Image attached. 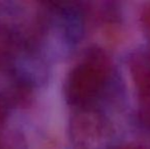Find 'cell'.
<instances>
[{"label": "cell", "instance_id": "1", "mask_svg": "<svg viewBox=\"0 0 150 149\" xmlns=\"http://www.w3.org/2000/svg\"><path fill=\"white\" fill-rule=\"evenodd\" d=\"M109 74L106 56L101 52L92 53L83 64L69 74L67 84V96L77 105L92 102L105 86Z\"/></svg>", "mask_w": 150, "mask_h": 149}, {"label": "cell", "instance_id": "2", "mask_svg": "<svg viewBox=\"0 0 150 149\" xmlns=\"http://www.w3.org/2000/svg\"><path fill=\"white\" fill-rule=\"evenodd\" d=\"M69 134L75 149H107L110 142L106 119L92 109H83L73 117Z\"/></svg>", "mask_w": 150, "mask_h": 149}, {"label": "cell", "instance_id": "3", "mask_svg": "<svg viewBox=\"0 0 150 149\" xmlns=\"http://www.w3.org/2000/svg\"><path fill=\"white\" fill-rule=\"evenodd\" d=\"M132 74L143 101H150V55L141 56L135 60Z\"/></svg>", "mask_w": 150, "mask_h": 149}, {"label": "cell", "instance_id": "4", "mask_svg": "<svg viewBox=\"0 0 150 149\" xmlns=\"http://www.w3.org/2000/svg\"><path fill=\"white\" fill-rule=\"evenodd\" d=\"M141 23L144 27L145 31L150 34V3L147 4L142 10L141 14Z\"/></svg>", "mask_w": 150, "mask_h": 149}, {"label": "cell", "instance_id": "5", "mask_svg": "<svg viewBox=\"0 0 150 149\" xmlns=\"http://www.w3.org/2000/svg\"><path fill=\"white\" fill-rule=\"evenodd\" d=\"M119 149H142V148L137 147V146H135V145H125V146H122V147H120Z\"/></svg>", "mask_w": 150, "mask_h": 149}]
</instances>
